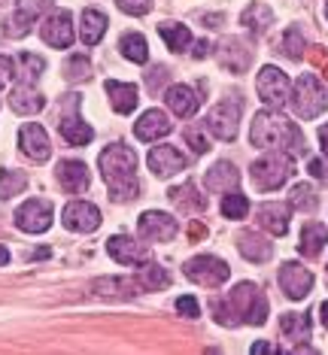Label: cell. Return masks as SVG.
Masks as SVG:
<instances>
[{
	"mask_svg": "<svg viewBox=\"0 0 328 355\" xmlns=\"http://www.w3.org/2000/svg\"><path fill=\"white\" fill-rule=\"evenodd\" d=\"M19 146H21V152H25L31 161H46V158L52 155L49 134H46V128L37 125V122L21 125V131H19Z\"/></svg>",
	"mask_w": 328,
	"mask_h": 355,
	"instance_id": "obj_17",
	"label": "cell"
},
{
	"mask_svg": "<svg viewBox=\"0 0 328 355\" xmlns=\"http://www.w3.org/2000/svg\"><path fill=\"white\" fill-rule=\"evenodd\" d=\"M325 79H328V64H325Z\"/></svg>",
	"mask_w": 328,
	"mask_h": 355,
	"instance_id": "obj_55",
	"label": "cell"
},
{
	"mask_svg": "<svg viewBox=\"0 0 328 355\" xmlns=\"http://www.w3.org/2000/svg\"><path fill=\"white\" fill-rule=\"evenodd\" d=\"M319 313H322V325H325V328H328V301H325V304H322V310H319Z\"/></svg>",
	"mask_w": 328,
	"mask_h": 355,
	"instance_id": "obj_52",
	"label": "cell"
},
{
	"mask_svg": "<svg viewBox=\"0 0 328 355\" xmlns=\"http://www.w3.org/2000/svg\"><path fill=\"white\" fill-rule=\"evenodd\" d=\"M107 252H110V258H113V261L128 264V268L149 261V249L143 246L140 240L128 237V234H113V237L107 240Z\"/></svg>",
	"mask_w": 328,
	"mask_h": 355,
	"instance_id": "obj_15",
	"label": "cell"
},
{
	"mask_svg": "<svg viewBox=\"0 0 328 355\" xmlns=\"http://www.w3.org/2000/svg\"><path fill=\"white\" fill-rule=\"evenodd\" d=\"M328 243V228L319 222H307L301 231V243H298V252L307 255V258H316L322 252V246Z\"/></svg>",
	"mask_w": 328,
	"mask_h": 355,
	"instance_id": "obj_32",
	"label": "cell"
},
{
	"mask_svg": "<svg viewBox=\"0 0 328 355\" xmlns=\"http://www.w3.org/2000/svg\"><path fill=\"white\" fill-rule=\"evenodd\" d=\"M240 25H246L255 37H261L274 25V12H270V6H265V3H250L243 10V15H240Z\"/></svg>",
	"mask_w": 328,
	"mask_h": 355,
	"instance_id": "obj_33",
	"label": "cell"
},
{
	"mask_svg": "<svg viewBox=\"0 0 328 355\" xmlns=\"http://www.w3.org/2000/svg\"><path fill=\"white\" fill-rule=\"evenodd\" d=\"M6 261H10V252H6V249L0 246V264H6Z\"/></svg>",
	"mask_w": 328,
	"mask_h": 355,
	"instance_id": "obj_53",
	"label": "cell"
},
{
	"mask_svg": "<svg viewBox=\"0 0 328 355\" xmlns=\"http://www.w3.org/2000/svg\"><path fill=\"white\" fill-rule=\"evenodd\" d=\"M250 352H252V355H261V352H279V349H277V346H270V343H261V340H259V343H252Z\"/></svg>",
	"mask_w": 328,
	"mask_h": 355,
	"instance_id": "obj_49",
	"label": "cell"
},
{
	"mask_svg": "<svg viewBox=\"0 0 328 355\" xmlns=\"http://www.w3.org/2000/svg\"><path fill=\"white\" fill-rule=\"evenodd\" d=\"M319 143H322V152L328 155V125L319 128Z\"/></svg>",
	"mask_w": 328,
	"mask_h": 355,
	"instance_id": "obj_51",
	"label": "cell"
},
{
	"mask_svg": "<svg viewBox=\"0 0 328 355\" xmlns=\"http://www.w3.org/2000/svg\"><path fill=\"white\" fill-rule=\"evenodd\" d=\"M6 3H10V0H0V10H3V6H6Z\"/></svg>",
	"mask_w": 328,
	"mask_h": 355,
	"instance_id": "obj_54",
	"label": "cell"
},
{
	"mask_svg": "<svg viewBox=\"0 0 328 355\" xmlns=\"http://www.w3.org/2000/svg\"><path fill=\"white\" fill-rule=\"evenodd\" d=\"M15 64H19V73H15L19 76V85H37V79L43 76V70H46V61L31 52H21Z\"/></svg>",
	"mask_w": 328,
	"mask_h": 355,
	"instance_id": "obj_35",
	"label": "cell"
},
{
	"mask_svg": "<svg viewBox=\"0 0 328 355\" xmlns=\"http://www.w3.org/2000/svg\"><path fill=\"white\" fill-rule=\"evenodd\" d=\"M182 273L195 282V286H204V288H219L222 282H228L231 277V268L222 258L216 255H195L186 261V268H182Z\"/></svg>",
	"mask_w": 328,
	"mask_h": 355,
	"instance_id": "obj_6",
	"label": "cell"
},
{
	"mask_svg": "<svg viewBox=\"0 0 328 355\" xmlns=\"http://www.w3.org/2000/svg\"><path fill=\"white\" fill-rule=\"evenodd\" d=\"M325 19H328V6H325Z\"/></svg>",
	"mask_w": 328,
	"mask_h": 355,
	"instance_id": "obj_56",
	"label": "cell"
},
{
	"mask_svg": "<svg viewBox=\"0 0 328 355\" xmlns=\"http://www.w3.org/2000/svg\"><path fill=\"white\" fill-rule=\"evenodd\" d=\"M107 94H110V103H113L116 112H122V116H128V112L137 110V85L131 83H116V79H110L107 83Z\"/></svg>",
	"mask_w": 328,
	"mask_h": 355,
	"instance_id": "obj_30",
	"label": "cell"
},
{
	"mask_svg": "<svg viewBox=\"0 0 328 355\" xmlns=\"http://www.w3.org/2000/svg\"><path fill=\"white\" fill-rule=\"evenodd\" d=\"M177 310L182 313V316H189V319H198V316H201V306H198V301H195L191 295L177 297Z\"/></svg>",
	"mask_w": 328,
	"mask_h": 355,
	"instance_id": "obj_45",
	"label": "cell"
},
{
	"mask_svg": "<svg viewBox=\"0 0 328 355\" xmlns=\"http://www.w3.org/2000/svg\"><path fill=\"white\" fill-rule=\"evenodd\" d=\"M246 213H250L246 195H240V189L225 191V198H222V216L225 219H246Z\"/></svg>",
	"mask_w": 328,
	"mask_h": 355,
	"instance_id": "obj_38",
	"label": "cell"
},
{
	"mask_svg": "<svg viewBox=\"0 0 328 355\" xmlns=\"http://www.w3.org/2000/svg\"><path fill=\"white\" fill-rule=\"evenodd\" d=\"M43 40L52 46V49H70L74 46V19H70L67 10H52L49 19L43 21Z\"/></svg>",
	"mask_w": 328,
	"mask_h": 355,
	"instance_id": "obj_13",
	"label": "cell"
},
{
	"mask_svg": "<svg viewBox=\"0 0 328 355\" xmlns=\"http://www.w3.org/2000/svg\"><path fill=\"white\" fill-rule=\"evenodd\" d=\"M171 200L180 213H189V216L201 213V209L207 207V198L198 191L195 182H182V185H177V189H171Z\"/></svg>",
	"mask_w": 328,
	"mask_h": 355,
	"instance_id": "obj_29",
	"label": "cell"
},
{
	"mask_svg": "<svg viewBox=\"0 0 328 355\" xmlns=\"http://www.w3.org/2000/svg\"><path fill=\"white\" fill-rule=\"evenodd\" d=\"M171 131H173V125L162 110H146L140 116V122L134 125V134H137L143 143H155V140H162V137H167Z\"/></svg>",
	"mask_w": 328,
	"mask_h": 355,
	"instance_id": "obj_21",
	"label": "cell"
},
{
	"mask_svg": "<svg viewBox=\"0 0 328 355\" xmlns=\"http://www.w3.org/2000/svg\"><path fill=\"white\" fill-rule=\"evenodd\" d=\"M15 73V61L6 58V55H0V88L10 83V76Z\"/></svg>",
	"mask_w": 328,
	"mask_h": 355,
	"instance_id": "obj_48",
	"label": "cell"
},
{
	"mask_svg": "<svg viewBox=\"0 0 328 355\" xmlns=\"http://www.w3.org/2000/svg\"><path fill=\"white\" fill-rule=\"evenodd\" d=\"M146 164H149V171L155 176H173V173L186 171L189 161H186V155H182L180 149H173V146H155L149 152Z\"/></svg>",
	"mask_w": 328,
	"mask_h": 355,
	"instance_id": "obj_19",
	"label": "cell"
},
{
	"mask_svg": "<svg viewBox=\"0 0 328 355\" xmlns=\"http://www.w3.org/2000/svg\"><path fill=\"white\" fill-rule=\"evenodd\" d=\"M67 103H70V116L64 112V119H61V137L70 143V146H85V143H92V137H94V131L89 125L79 119V94H67Z\"/></svg>",
	"mask_w": 328,
	"mask_h": 355,
	"instance_id": "obj_18",
	"label": "cell"
},
{
	"mask_svg": "<svg viewBox=\"0 0 328 355\" xmlns=\"http://www.w3.org/2000/svg\"><path fill=\"white\" fill-rule=\"evenodd\" d=\"M119 49H122L125 58L134 61V64H146L149 61V46H146V40H143L140 34H125L122 43H119Z\"/></svg>",
	"mask_w": 328,
	"mask_h": 355,
	"instance_id": "obj_36",
	"label": "cell"
},
{
	"mask_svg": "<svg viewBox=\"0 0 328 355\" xmlns=\"http://www.w3.org/2000/svg\"><path fill=\"white\" fill-rule=\"evenodd\" d=\"M116 3L128 15H146L152 10V0H116Z\"/></svg>",
	"mask_w": 328,
	"mask_h": 355,
	"instance_id": "obj_44",
	"label": "cell"
},
{
	"mask_svg": "<svg viewBox=\"0 0 328 355\" xmlns=\"http://www.w3.org/2000/svg\"><path fill=\"white\" fill-rule=\"evenodd\" d=\"M213 319L225 328L234 325H265L268 319V297L255 282H237L228 295L210 301Z\"/></svg>",
	"mask_w": 328,
	"mask_h": 355,
	"instance_id": "obj_1",
	"label": "cell"
},
{
	"mask_svg": "<svg viewBox=\"0 0 328 355\" xmlns=\"http://www.w3.org/2000/svg\"><path fill=\"white\" fill-rule=\"evenodd\" d=\"M15 225L25 234H43L52 225V204L49 200H25L15 209Z\"/></svg>",
	"mask_w": 328,
	"mask_h": 355,
	"instance_id": "obj_11",
	"label": "cell"
},
{
	"mask_svg": "<svg viewBox=\"0 0 328 355\" xmlns=\"http://www.w3.org/2000/svg\"><path fill=\"white\" fill-rule=\"evenodd\" d=\"M167 79H171V70H167V67H155L149 73V92L152 94H162V83L167 85Z\"/></svg>",
	"mask_w": 328,
	"mask_h": 355,
	"instance_id": "obj_46",
	"label": "cell"
},
{
	"mask_svg": "<svg viewBox=\"0 0 328 355\" xmlns=\"http://www.w3.org/2000/svg\"><path fill=\"white\" fill-rule=\"evenodd\" d=\"M137 231L140 240H146V243H171L177 237V219H171L167 213H158V209H149L137 219Z\"/></svg>",
	"mask_w": 328,
	"mask_h": 355,
	"instance_id": "obj_9",
	"label": "cell"
},
{
	"mask_svg": "<svg viewBox=\"0 0 328 355\" xmlns=\"http://www.w3.org/2000/svg\"><path fill=\"white\" fill-rule=\"evenodd\" d=\"M137 279L146 292H158V288H164L167 282H171V277H167V270L162 268V264H143V268L137 270Z\"/></svg>",
	"mask_w": 328,
	"mask_h": 355,
	"instance_id": "obj_37",
	"label": "cell"
},
{
	"mask_svg": "<svg viewBox=\"0 0 328 355\" xmlns=\"http://www.w3.org/2000/svg\"><path fill=\"white\" fill-rule=\"evenodd\" d=\"M250 140H252V146H259V149H277L292 158L304 155V137L298 131V125L289 122L286 116H279L277 110H265L252 119Z\"/></svg>",
	"mask_w": 328,
	"mask_h": 355,
	"instance_id": "obj_3",
	"label": "cell"
},
{
	"mask_svg": "<svg viewBox=\"0 0 328 355\" xmlns=\"http://www.w3.org/2000/svg\"><path fill=\"white\" fill-rule=\"evenodd\" d=\"M94 295H101V297H134L137 292H143V286H140V279L137 277H101V279H94Z\"/></svg>",
	"mask_w": 328,
	"mask_h": 355,
	"instance_id": "obj_23",
	"label": "cell"
},
{
	"mask_svg": "<svg viewBox=\"0 0 328 355\" xmlns=\"http://www.w3.org/2000/svg\"><path fill=\"white\" fill-rule=\"evenodd\" d=\"M207 52H210V43H204L201 40V43L195 46V58H207Z\"/></svg>",
	"mask_w": 328,
	"mask_h": 355,
	"instance_id": "obj_50",
	"label": "cell"
},
{
	"mask_svg": "<svg viewBox=\"0 0 328 355\" xmlns=\"http://www.w3.org/2000/svg\"><path fill=\"white\" fill-rule=\"evenodd\" d=\"M279 328H283L286 340L298 343V346H295V352H307L304 340H310V331H313V325H310V319L304 316V313H286V316L279 319Z\"/></svg>",
	"mask_w": 328,
	"mask_h": 355,
	"instance_id": "obj_27",
	"label": "cell"
},
{
	"mask_svg": "<svg viewBox=\"0 0 328 355\" xmlns=\"http://www.w3.org/2000/svg\"><path fill=\"white\" fill-rule=\"evenodd\" d=\"M101 173L110 185V198L119 204H128L140 195V182H137V155L134 149H128L125 143H113L110 149L101 152Z\"/></svg>",
	"mask_w": 328,
	"mask_h": 355,
	"instance_id": "obj_2",
	"label": "cell"
},
{
	"mask_svg": "<svg viewBox=\"0 0 328 355\" xmlns=\"http://www.w3.org/2000/svg\"><path fill=\"white\" fill-rule=\"evenodd\" d=\"M28 185V176L21 171H0V200H10L12 195H21Z\"/></svg>",
	"mask_w": 328,
	"mask_h": 355,
	"instance_id": "obj_39",
	"label": "cell"
},
{
	"mask_svg": "<svg viewBox=\"0 0 328 355\" xmlns=\"http://www.w3.org/2000/svg\"><path fill=\"white\" fill-rule=\"evenodd\" d=\"M250 173H252V182L259 191H274L295 173L292 155H286V152H268V155H261L250 167Z\"/></svg>",
	"mask_w": 328,
	"mask_h": 355,
	"instance_id": "obj_4",
	"label": "cell"
},
{
	"mask_svg": "<svg viewBox=\"0 0 328 355\" xmlns=\"http://www.w3.org/2000/svg\"><path fill=\"white\" fill-rule=\"evenodd\" d=\"M325 88L313 73H304L298 83H295V94H292V107L301 119H316L322 116L325 110Z\"/></svg>",
	"mask_w": 328,
	"mask_h": 355,
	"instance_id": "obj_7",
	"label": "cell"
},
{
	"mask_svg": "<svg viewBox=\"0 0 328 355\" xmlns=\"http://www.w3.org/2000/svg\"><path fill=\"white\" fill-rule=\"evenodd\" d=\"M307 171H310V176H316V180H325L328 182V164L322 158H310L307 161Z\"/></svg>",
	"mask_w": 328,
	"mask_h": 355,
	"instance_id": "obj_47",
	"label": "cell"
},
{
	"mask_svg": "<svg viewBox=\"0 0 328 355\" xmlns=\"http://www.w3.org/2000/svg\"><path fill=\"white\" fill-rule=\"evenodd\" d=\"M164 101H167V107L177 112L180 119H191L198 112V107H201L198 92H195V88H189V85H171V88H167V94H164Z\"/></svg>",
	"mask_w": 328,
	"mask_h": 355,
	"instance_id": "obj_25",
	"label": "cell"
},
{
	"mask_svg": "<svg viewBox=\"0 0 328 355\" xmlns=\"http://www.w3.org/2000/svg\"><path fill=\"white\" fill-rule=\"evenodd\" d=\"M240 110H243V101L234 98V94H228L225 101H219L216 107L207 112L204 119V128L210 131L216 140H237V122H240Z\"/></svg>",
	"mask_w": 328,
	"mask_h": 355,
	"instance_id": "obj_5",
	"label": "cell"
},
{
	"mask_svg": "<svg viewBox=\"0 0 328 355\" xmlns=\"http://www.w3.org/2000/svg\"><path fill=\"white\" fill-rule=\"evenodd\" d=\"M182 137H186V143L191 146L195 155H204V152L210 149V143H207V137L201 134V128H198V125H189L186 131H182Z\"/></svg>",
	"mask_w": 328,
	"mask_h": 355,
	"instance_id": "obj_43",
	"label": "cell"
},
{
	"mask_svg": "<svg viewBox=\"0 0 328 355\" xmlns=\"http://www.w3.org/2000/svg\"><path fill=\"white\" fill-rule=\"evenodd\" d=\"M52 6V0H15V12L6 21V37H28L34 21Z\"/></svg>",
	"mask_w": 328,
	"mask_h": 355,
	"instance_id": "obj_10",
	"label": "cell"
},
{
	"mask_svg": "<svg viewBox=\"0 0 328 355\" xmlns=\"http://www.w3.org/2000/svg\"><path fill=\"white\" fill-rule=\"evenodd\" d=\"M55 176H58L61 189L64 191H74V195H83V191H89V167L83 164V161H58V167H55Z\"/></svg>",
	"mask_w": 328,
	"mask_h": 355,
	"instance_id": "obj_20",
	"label": "cell"
},
{
	"mask_svg": "<svg viewBox=\"0 0 328 355\" xmlns=\"http://www.w3.org/2000/svg\"><path fill=\"white\" fill-rule=\"evenodd\" d=\"M237 249H240V255H243V258H250V261H255V264L268 261V258L274 255V243H270L268 237H261V234H252V231L240 234Z\"/></svg>",
	"mask_w": 328,
	"mask_h": 355,
	"instance_id": "obj_28",
	"label": "cell"
},
{
	"mask_svg": "<svg viewBox=\"0 0 328 355\" xmlns=\"http://www.w3.org/2000/svg\"><path fill=\"white\" fill-rule=\"evenodd\" d=\"M158 34L167 43V49L171 52H186L191 46V31L186 25H177V21H164V25H158Z\"/></svg>",
	"mask_w": 328,
	"mask_h": 355,
	"instance_id": "obj_34",
	"label": "cell"
},
{
	"mask_svg": "<svg viewBox=\"0 0 328 355\" xmlns=\"http://www.w3.org/2000/svg\"><path fill=\"white\" fill-rule=\"evenodd\" d=\"M61 222H64V228H70V231L92 234L101 228V209L89 204V200H74V204L64 207Z\"/></svg>",
	"mask_w": 328,
	"mask_h": 355,
	"instance_id": "obj_12",
	"label": "cell"
},
{
	"mask_svg": "<svg viewBox=\"0 0 328 355\" xmlns=\"http://www.w3.org/2000/svg\"><path fill=\"white\" fill-rule=\"evenodd\" d=\"M204 182L210 191H216V195H225V191L240 189V171L231 164V161H216L210 171H207Z\"/></svg>",
	"mask_w": 328,
	"mask_h": 355,
	"instance_id": "obj_22",
	"label": "cell"
},
{
	"mask_svg": "<svg viewBox=\"0 0 328 355\" xmlns=\"http://www.w3.org/2000/svg\"><path fill=\"white\" fill-rule=\"evenodd\" d=\"M216 58H219V64L228 70V73H243V70L252 64V49L243 43V40L228 37V40H222L219 43Z\"/></svg>",
	"mask_w": 328,
	"mask_h": 355,
	"instance_id": "obj_16",
	"label": "cell"
},
{
	"mask_svg": "<svg viewBox=\"0 0 328 355\" xmlns=\"http://www.w3.org/2000/svg\"><path fill=\"white\" fill-rule=\"evenodd\" d=\"M289 216H292V207L289 204H261L259 207V225L265 228L268 234L274 237H283L289 231Z\"/></svg>",
	"mask_w": 328,
	"mask_h": 355,
	"instance_id": "obj_24",
	"label": "cell"
},
{
	"mask_svg": "<svg viewBox=\"0 0 328 355\" xmlns=\"http://www.w3.org/2000/svg\"><path fill=\"white\" fill-rule=\"evenodd\" d=\"M107 34V15L101 10H83V25H79V40L85 46H98Z\"/></svg>",
	"mask_w": 328,
	"mask_h": 355,
	"instance_id": "obj_31",
	"label": "cell"
},
{
	"mask_svg": "<svg viewBox=\"0 0 328 355\" xmlns=\"http://www.w3.org/2000/svg\"><path fill=\"white\" fill-rule=\"evenodd\" d=\"M292 207L304 209V213H313L316 209V195H313V189H310L307 182H301V185H295L292 189Z\"/></svg>",
	"mask_w": 328,
	"mask_h": 355,
	"instance_id": "obj_42",
	"label": "cell"
},
{
	"mask_svg": "<svg viewBox=\"0 0 328 355\" xmlns=\"http://www.w3.org/2000/svg\"><path fill=\"white\" fill-rule=\"evenodd\" d=\"M89 73H92V64L85 55H74V58H67V64H64V76L70 83H83V79H89Z\"/></svg>",
	"mask_w": 328,
	"mask_h": 355,
	"instance_id": "obj_40",
	"label": "cell"
},
{
	"mask_svg": "<svg viewBox=\"0 0 328 355\" xmlns=\"http://www.w3.org/2000/svg\"><path fill=\"white\" fill-rule=\"evenodd\" d=\"M46 107V98L37 92L34 85H15L10 94V110L19 112V116H34Z\"/></svg>",
	"mask_w": 328,
	"mask_h": 355,
	"instance_id": "obj_26",
	"label": "cell"
},
{
	"mask_svg": "<svg viewBox=\"0 0 328 355\" xmlns=\"http://www.w3.org/2000/svg\"><path fill=\"white\" fill-rule=\"evenodd\" d=\"M255 88H259V98L265 101L270 110L286 107V101L292 98V83H289V76H286L279 67H274V64L261 67L259 79H255Z\"/></svg>",
	"mask_w": 328,
	"mask_h": 355,
	"instance_id": "obj_8",
	"label": "cell"
},
{
	"mask_svg": "<svg viewBox=\"0 0 328 355\" xmlns=\"http://www.w3.org/2000/svg\"><path fill=\"white\" fill-rule=\"evenodd\" d=\"M279 286H283V292L289 295L292 301H304V297L310 295V288H313V273L298 261H286L283 268H279Z\"/></svg>",
	"mask_w": 328,
	"mask_h": 355,
	"instance_id": "obj_14",
	"label": "cell"
},
{
	"mask_svg": "<svg viewBox=\"0 0 328 355\" xmlns=\"http://www.w3.org/2000/svg\"><path fill=\"white\" fill-rule=\"evenodd\" d=\"M279 46H283V49H279V52H283V55H289V58L292 61H301L304 58V49H307V43H304V37L298 34V31H286V37H283V43H279Z\"/></svg>",
	"mask_w": 328,
	"mask_h": 355,
	"instance_id": "obj_41",
	"label": "cell"
}]
</instances>
